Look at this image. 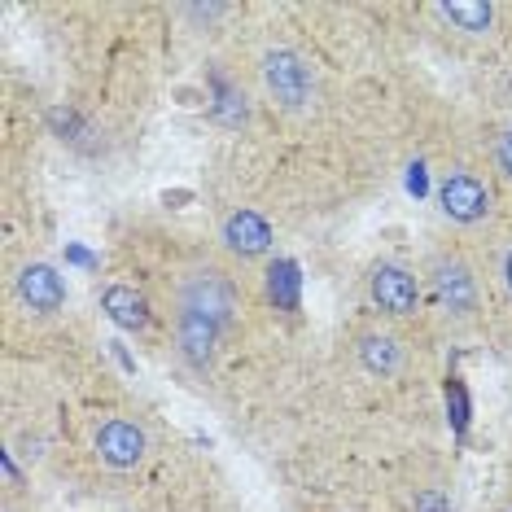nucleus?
<instances>
[{"instance_id": "6e6552de", "label": "nucleus", "mask_w": 512, "mask_h": 512, "mask_svg": "<svg viewBox=\"0 0 512 512\" xmlns=\"http://www.w3.org/2000/svg\"><path fill=\"white\" fill-rule=\"evenodd\" d=\"M18 298H22V307L27 311H36V316H57V311L66 307V298H71V289H66V276L57 272L53 263H27L18 272Z\"/></svg>"}, {"instance_id": "f257e3e1", "label": "nucleus", "mask_w": 512, "mask_h": 512, "mask_svg": "<svg viewBox=\"0 0 512 512\" xmlns=\"http://www.w3.org/2000/svg\"><path fill=\"white\" fill-rule=\"evenodd\" d=\"M425 289L434 298L438 316L451 324L456 333L473 329L486 311V276L469 254L460 246H442V250H429L425 259Z\"/></svg>"}, {"instance_id": "9b49d317", "label": "nucleus", "mask_w": 512, "mask_h": 512, "mask_svg": "<svg viewBox=\"0 0 512 512\" xmlns=\"http://www.w3.org/2000/svg\"><path fill=\"white\" fill-rule=\"evenodd\" d=\"M438 18H447L464 36H486V31H495L499 9L491 0H451V5H438Z\"/></svg>"}, {"instance_id": "423d86ee", "label": "nucleus", "mask_w": 512, "mask_h": 512, "mask_svg": "<svg viewBox=\"0 0 512 512\" xmlns=\"http://www.w3.org/2000/svg\"><path fill=\"white\" fill-rule=\"evenodd\" d=\"M355 359L368 377H381V381H394L412 368V351H407V342L386 320L364 324V329L355 333Z\"/></svg>"}, {"instance_id": "20e7f679", "label": "nucleus", "mask_w": 512, "mask_h": 512, "mask_svg": "<svg viewBox=\"0 0 512 512\" xmlns=\"http://www.w3.org/2000/svg\"><path fill=\"white\" fill-rule=\"evenodd\" d=\"M438 206L456 228H477L495 211V189L482 171L473 167H451L438 184Z\"/></svg>"}, {"instance_id": "ddd939ff", "label": "nucleus", "mask_w": 512, "mask_h": 512, "mask_svg": "<svg viewBox=\"0 0 512 512\" xmlns=\"http://www.w3.org/2000/svg\"><path fill=\"white\" fill-rule=\"evenodd\" d=\"M407 512H456L447 477H425V482H416L412 495H407Z\"/></svg>"}, {"instance_id": "f8f14e48", "label": "nucleus", "mask_w": 512, "mask_h": 512, "mask_svg": "<svg viewBox=\"0 0 512 512\" xmlns=\"http://www.w3.org/2000/svg\"><path fill=\"white\" fill-rule=\"evenodd\" d=\"M101 307H106L110 320L123 324V329H145V320H149L145 298L136 294V289H127V285H110L106 294H101Z\"/></svg>"}, {"instance_id": "f03ea898", "label": "nucleus", "mask_w": 512, "mask_h": 512, "mask_svg": "<svg viewBox=\"0 0 512 512\" xmlns=\"http://www.w3.org/2000/svg\"><path fill=\"white\" fill-rule=\"evenodd\" d=\"M259 88L276 110L285 114H307L311 101L320 97V79L311 57L294 44H267L259 57Z\"/></svg>"}, {"instance_id": "1a4fd4ad", "label": "nucleus", "mask_w": 512, "mask_h": 512, "mask_svg": "<svg viewBox=\"0 0 512 512\" xmlns=\"http://www.w3.org/2000/svg\"><path fill=\"white\" fill-rule=\"evenodd\" d=\"M219 241H224V250L237 254V259H263V254L276 246L272 224H267L259 211H246V206H237V211L224 215V224H219Z\"/></svg>"}, {"instance_id": "0eeeda50", "label": "nucleus", "mask_w": 512, "mask_h": 512, "mask_svg": "<svg viewBox=\"0 0 512 512\" xmlns=\"http://www.w3.org/2000/svg\"><path fill=\"white\" fill-rule=\"evenodd\" d=\"M92 451H97V460L106 464V469L127 473L149 456V429L141 421H132V416H110V421L97 425V434H92Z\"/></svg>"}, {"instance_id": "dca6fc26", "label": "nucleus", "mask_w": 512, "mask_h": 512, "mask_svg": "<svg viewBox=\"0 0 512 512\" xmlns=\"http://www.w3.org/2000/svg\"><path fill=\"white\" fill-rule=\"evenodd\" d=\"M486 512H512V495H504V499H495V504H491V508H486Z\"/></svg>"}, {"instance_id": "39448f33", "label": "nucleus", "mask_w": 512, "mask_h": 512, "mask_svg": "<svg viewBox=\"0 0 512 512\" xmlns=\"http://www.w3.org/2000/svg\"><path fill=\"white\" fill-rule=\"evenodd\" d=\"M421 294H425V285H421V276H416L412 267L390 263V259L372 263V272H368V298H372V307L381 311V320H407V316H416V307H421Z\"/></svg>"}, {"instance_id": "2eb2a0df", "label": "nucleus", "mask_w": 512, "mask_h": 512, "mask_svg": "<svg viewBox=\"0 0 512 512\" xmlns=\"http://www.w3.org/2000/svg\"><path fill=\"white\" fill-rule=\"evenodd\" d=\"M491 281L499 285V294L512 302V232L495 241V254H491Z\"/></svg>"}, {"instance_id": "4468645a", "label": "nucleus", "mask_w": 512, "mask_h": 512, "mask_svg": "<svg viewBox=\"0 0 512 512\" xmlns=\"http://www.w3.org/2000/svg\"><path fill=\"white\" fill-rule=\"evenodd\" d=\"M491 167H495V176L512 189V119L499 123L495 136H491Z\"/></svg>"}, {"instance_id": "7ed1b4c3", "label": "nucleus", "mask_w": 512, "mask_h": 512, "mask_svg": "<svg viewBox=\"0 0 512 512\" xmlns=\"http://www.w3.org/2000/svg\"><path fill=\"white\" fill-rule=\"evenodd\" d=\"M176 311H193V316L211 320L215 329H232L241 316V285L232 281L224 267L215 263H202L193 272L180 276L176 285Z\"/></svg>"}, {"instance_id": "9d476101", "label": "nucleus", "mask_w": 512, "mask_h": 512, "mask_svg": "<svg viewBox=\"0 0 512 512\" xmlns=\"http://www.w3.org/2000/svg\"><path fill=\"white\" fill-rule=\"evenodd\" d=\"M219 342H224V329H215L211 320L193 316V311H176V355L193 372H206L215 364Z\"/></svg>"}]
</instances>
